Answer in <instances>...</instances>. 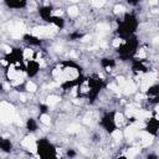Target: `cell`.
Segmentation results:
<instances>
[{
	"label": "cell",
	"mask_w": 159,
	"mask_h": 159,
	"mask_svg": "<svg viewBox=\"0 0 159 159\" xmlns=\"http://www.w3.org/2000/svg\"><path fill=\"white\" fill-rule=\"evenodd\" d=\"M4 4L9 9H15V10H21L27 6V2L24 0H5Z\"/></svg>",
	"instance_id": "obj_12"
},
{
	"label": "cell",
	"mask_w": 159,
	"mask_h": 159,
	"mask_svg": "<svg viewBox=\"0 0 159 159\" xmlns=\"http://www.w3.org/2000/svg\"><path fill=\"white\" fill-rule=\"evenodd\" d=\"M147 94L149 97V102L157 104L158 103V96H159V84H154L152 87L148 88Z\"/></svg>",
	"instance_id": "obj_13"
},
{
	"label": "cell",
	"mask_w": 159,
	"mask_h": 159,
	"mask_svg": "<svg viewBox=\"0 0 159 159\" xmlns=\"http://www.w3.org/2000/svg\"><path fill=\"white\" fill-rule=\"evenodd\" d=\"M130 61H132V70H133V72L142 73V72H147L148 71V67L145 65V60H139V58L133 57Z\"/></svg>",
	"instance_id": "obj_9"
},
{
	"label": "cell",
	"mask_w": 159,
	"mask_h": 159,
	"mask_svg": "<svg viewBox=\"0 0 159 159\" xmlns=\"http://www.w3.org/2000/svg\"><path fill=\"white\" fill-rule=\"evenodd\" d=\"M37 128H39L37 122H36L34 118H29V119L26 120V129H27L30 133L36 132V130H37Z\"/></svg>",
	"instance_id": "obj_18"
},
{
	"label": "cell",
	"mask_w": 159,
	"mask_h": 159,
	"mask_svg": "<svg viewBox=\"0 0 159 159\" xmlns=\"http://www.w3.org/2000/svg\"><path fill=\"white\" fill-rule=\"evenodd\" d=\"M138 48H139V40L135 35H133L129 39L124 40L122 43H119V46H117L116 51L120 60L127 61V60H132L135 56V52Z\"/></svg>",
	"instance_id": "obj_4"
},
{
	"label": "cell",
	"mask_w": 159,
	"mask_h": 159,
	"mask_svg": "<svg viewBox=\"0 0 159 159\" xmlns=\"http://www.w3.org/2000/svg\"><path fill=\"white\" fill-rule=\"evenodd\" d=\"M128 4H130V5H138L139 1H130V0H128Z\"/></svg>",
	"instance_id": "obj_23"
},
{
	"label": "cell",
	"mask_w": 159,
	"mask_h": 159,
	"mask_svg": "<svg viewBox=\"0 0 159 159\" xmlns=\"http://www.w3.org/2000/svg\"><path fill=\"white\" fill-rule=\"evenodd\" d=\"M158 128H159V120L155 118V117H153V118H150L149 120H147V125H145V132H148L149 134H152V135H157L158 134Z\"/></svg>",
	"instance_id": "obj_10"
},
{
	"label": "cell",
	"mask_w": 159,
	"mask_h": 159,
	"mask_svg": "<svg viewBox=\"0 0 159 159\" xmlns=\"http://www.w3.org/2000/svg\"><path fill=\"white\" fill-rule=\"evenodd\" d=\"M50 24L55 25L57 29H63V27H65V20H63V17H61V16H53V15H52V17H51V20H50Z\"/></svg>",
	"instance_id": "obj_17"
},
{
	"label": "cell",
	"mask_w": 159,
	"mask_h": 159,
	"mask_svg": "<svg viewBox=\"0 0 159 159\" xmlns=\"http://www.w3.org/2000/svg\"><path fill=\"white\" fill-rule=\"evenodd\" d=\"M0 150L4 153H11L12 150V143L7 138L0 137Z\"/></svg>",
	"instance_id": "obj_15"
},
{
	"label": "cell",
	"mask_w": 159,
	"mask_h": 159,
	"mask_svg": "<svg viewBox=\"0 0 159 159\" xmlns=\"http://www.w3.org/2000/svg\"><path fill=\"white\" fill-rule=\"evenodd\" d=\"M99 63H101V67L102 68L111 70V68H113L116 66V60L112 58V57H103V58H101Z\"/></svg>",
	"instance_id": "obj_16"
},
{
	"label": "cell",
	"mask_w": 159,
	"mask_h": 159,
	"mask_svg": "<svg viewBox=\"0 0 159 159\" xmlns=\"http://www.w3.org/2000/svg\"><path fill=\"white\" fill-rule=\"evenodd\" d=\"M39 71H40V63L36 60L26 62V65H25V75L27 77L34 78L39 73Z\"/></svg>",
	"instance_id": "obj_8"
},
{
	"label": "cell",
	"mask_w": 159,
	"mask_h": 159,
	"mask_svg": "<svg viewBox=\"0 0 159 159\" xmlns=\"http://www.w3.org/2000/svg\"><path fill=\"white\" fill-rule=\"evenodd\" d=\"M101 127L109 134H112L117 128V122H116V112L111 111V112H106L102 118H101V122H99Z\"/></svg>",
	"instance_id": "obj_6"
},
{
	"label": "cell",
	"mask_w": 159,
	"mask_h": 159,
	"mask_svg": "<svg viewBox=\"0 0 159 159\" xmlns=\"http://www.w3.org/2000/svg\"><path fill=\"white\" fill-rule=\"evenodd\" d=\"M39 111H40V114H47L48 111H50V107L45 103H40L39 104Z\"/></svg>",
	"instance_id": "obj_20"
},
{
	"label": "cell",
	"mask_w": 159,
	"mask_h": 159,
	"mask_svg": "<svg viewBox=\"0 0 159 159\" xmlns=\"http://www.w3.org/2000/svg\"><path fill=\"white\" fill-rule=\"evenodd\" d=\"M117 22H118L117 35L122 41L133 36L138 27V19L133 12H125L122 19L117 20Z\"/></svg>",
	"instance_id": "obj_3"
},
{
	"label": "cell",
	"mask_w": 159,
	"mask_h": 159,
	"mask_svg": "<svg viewBox=\"0 0 159 159\" xmlns=\"http://www.w3.org/2000/svg\"><path fill=\"white\" fill-rule=\"evenodd\" d=\"M52 77L61 83L77 80L82 77L81 67L73 61H62L52 68Z\"/></svg>",
	"instance_id": "obj_2"
},
{
	"label": "cell",
	"mask_w": 159,
	"mask_h": 159,
	"mask_svg": "<svg viewBox=\"0 0 159 159\" xmlns=\"http://www.w3.org/2000/svg\"><path fill=\"white\" fill-rule=\"evenodd\" d=\"M116 159H128L127 157H124V155H119V157H117Z\"/></svg>",
	"instance_id": "obj_24"
},
{
	"label": "cell",
	"mask_w": 159,
	"mask_h": 159,
	"mask_svg": "<svg viewBox=\"0 0 159 159\" xmlns=\"http://www.w3.org/2000/svg\"><path fill=\"white\" fill-rule=\"evenodd\" d=\"M36 152L40 159H56V148L47 138L36 140Z\"/></svg>",
	"instance_id": "obj_5"
},
{
	"label": "cell",
	"mask_w": 159,
	"mask_h": 159,
	"mask_svg": "<svg viewBox=\"0 0 159 159\" xmlns=\"http://www.w3.org/2000/svg\"><path fill=\"white\" fill-rule=\"evenodd\" d=\"M5 60L7 65H15V63H24L22 61V50L21 48H14L10 53L5 56Z\"/></svg>",
	"instance_id": "obj_7"
},
{
	"label": "cell",
	"mask_w": 159,
	"mask_h": 159,
	"mask_svg": "<svg viewBox=\"0 0 159 159\" xmlns=\"http://www.w3.org/2000/svg\"><path fill=\"white\" fill-rule=\"evenodd\" d=\"M52 11H53V7L51 5H46V6H41L39 9V15L40 17L46 21V22H50L51 17H52Z\"/></svg>",
	"instance_id": "obj_11"
},
{
	"label": "cell",
	"mask_w": 159,
	"mask_h": 159,
	"mask_svg": "<svg viewBox=\"0 0 159 159\" xmlns=\"http://www.w3.org/2000/svg\"><path fill=\"white\" fill-rule=\"evenodd\" d=\"M103 87H104L103 80L98 77H83L82 81L77 84L76 89L80 97L87 98L91 103H93Z\"/></svg>",
	"instance_id": "obj_1"
},
{
	"label": "cell",
	"mask_w": 159,
	"mask_h": 159,
	"mask_svg": "<svg viewBox=\"0 0 159 159\" xmlns=\"http://www.w3.org/2000/svg\"><path fill=\"white\" fill-rule=\"evenodd\" d=\"M83 36H84V34H83V32L73 31V32H71V34L67 36V39H68L70 41H77V40H81Z\"/></svg>",
	"instance_id": "obj_19"
},
{
	"label": "cell",
	"mask_w": 159,
	"mask_h": 159,
	"mask_svg": "<svg viewBox=\"0 0 159 159\" xmlns=\"http://www.w3.org/2000/svg\"><path fill=\"white\" fill-rule=\"evenodd\" d=\"M145 159H158V155L157 154H154V153H150V154H148L147 155V158Z\"/></svg>",
	"instance_id": "obj_22"
},
{
	"label": "cell",
	"mask_w": 159,
	"mask_h": 159,
	"mask_svg": "<svg viewBox=\"0 0 159 159\" xmlns=\"http://www.w3.org/2000/svg\"><path fill=\"white\" fill-rule=\"evenodd\" d=\"M66 155H67V158L72 159V158H75V157L77 155V153H76V150H75V149H67Z\"/></svg>",
	"instance_id": "obj_21"
},
{
	"label": "cell",
	"mask_w": 159,
	"mask_h": 159,
	"mask_svg": "<svg viewBox=\"0 0 159 159\" xmlns=\"http://www.w3.org/2000/svg\"><path fill=\"white\" fill-rule=\"evenodd\" d=\"M22 39H24V41H25L27 45H30V46H40V45L42 43V41H41L39 37H36V36H34V35H31V34H25Z\"/></svg>",
	"instance_id": "obj_14"
}]
</instances>
